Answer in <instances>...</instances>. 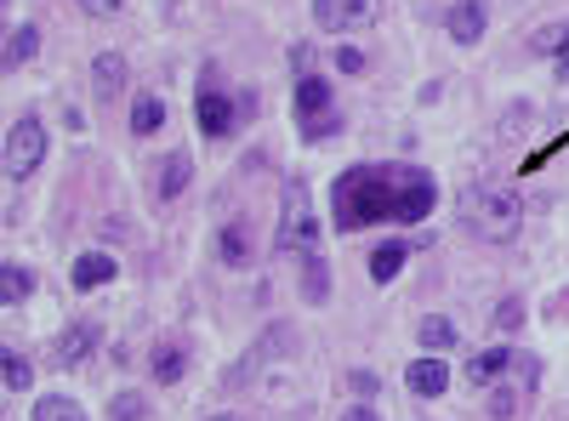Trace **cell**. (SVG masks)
<instances>
[{
	"label": "cell",
	"mask_w": 569,
	"mask_h": 421,
	"mask_svg": "<svg viewBox=\"0 0 569 421\" xmlns=\"http://www.w3.org/2000/svg\"><path fill=\"white\" fill-rule=\"evenodd\" d=\"M439 206V182L421 166H388V160H365L330 182V222L337 233H359L370 222H421Z\"/></svg>",
	"instance_id": "6da1fadb"
},
{
	"label": "cell",
	"mask_w": 569,
	"mask_h": 421,
	"mask_svg": "<svg viewBox=\"0 0 569 421\" xmlns=\"http://www.w3.org/2000/svg\"><path fill=\"white\" fill-rule=\"evenodd\" d=\"M552 58H558V74H569V40L558 46V52H552Z\"/></svg>",
	"instance_id": "4dcf8cb0"
},
{
	"label": "cell",
	"mask_w": 569,
	"mask_h": 421,
	"mask_svg": "<svg viewBox=\"0 0 569 421\" xmlns=\"http://www.w3.org/2000/svg\"><path fill=\"white\" fill-rule=\"evenodd\" d=\"M149 370H154V382H160V388H166V382H182V370H188V353H182L177 342H160V348H154V364H149Z\"/></svg>",
	"instance_id": "ac0fdd59"
},
{
	"label": "cell",
	"mask_w": 569,
	"mask_h": 421,
	"mask_svg": "<svg viewBox=\"0 0 569 421\" xmlns=\"http://www.w3.org/2000/svg\"><path fill=\"white\" fill-rule=\"evenodd\" d=\"M485 0H461V7H450L445 12V29H450V40L456 46H479V34H485Z\"/></svg>",
	"instance_id": "ba28073f"
},
{
	"label": "cell",
	"mask_w": 569,
	"mask_h": 421,
	"mask_svg": "<svg viewBox=\"0 0 569 421\" xmlns=\"http://www.w3.org/2000/svg\"><path fill=\"white\" fill-rule=\"evenodd\" d=\"M302 297H308L313 308L330 297V273H325V257H319V251H308V268H302Z\"/></svg>",
	"instance_id": "7402d4cb"
},
{
	"label": "cell",
	"mask_w": 569,
	"mask_h": 421,
	"mask_svg": "<svg viewBox=\"0 0 569 421\" xmlns=\"http://www.w3.org/2000/svg\"><path fill=\"white\" fill-rule=\"evenodd\" d=\"M297 126L308 143H330L342 131V114H337V98H330L325 74H302L297 80Z\"/></svg>",
	"instance_id": "3957f363"
},
{
	"label": "cell",
	"mask_w": 569,
	"mask_h": 421,
	"mask_svg": "<svg viewBox=\"0 0 569 421\" xmlns=\"http://www.w3.org/2000/svg\"><path fill=\"white\" fill-rule=\"evenodd\" d=\"M34 52H40V29H34V23H18V29H7V69H23V63H34Z\"/></svg>",
	"instance_id": "5bb4252c"
},
{
	"label": "cell",
	"mask_w": 569,
	"mask_h": 421,
	"mask_svg": "<svg viewBox=\"0 0 569 421\" xmlns=\"http://www.w3.org/2000/svg\"><path fill=\"white\" fill-rule=\"evenodd\" d=\"M507 364H512V348H485V353L467 359V382H472V388H496Z\"/></svg>",
	"instance_id": "7c38bea8"
},
{
	"label": "cell",
	"mask_w": 569,
	"mask_h": 421,
	"mask_svg": "<svg viewBox=\"0 0 569 421\" xmlns=\"http://www.w3.org/2000/svg\"><path fill=\"white\" fill-rule=\"evenodd\" d=\"M405 388H410L416 399H439V393L450 388V364H445L439 353H421V359H410V370H405Z\"/></svg>",
	"instance_id": "52a82bcc"
},
{
	"label": "cell",
	"mask_w": 569,
	"mask_h": 421,
	"mask_svg": "<svg viewBox=\"0 0 569 421\" xmlns=\"http://www.w3.org/2000/svg\"><path fill=\"white\" fill-rule=\"evenodd\" d=\"M211 421H240V415H211Z\"/></svg>",
	"instance_id": "1f68e13d"
},
{
	"label": "cell",
	"mask_w": 569,
	"mask_h": 421,
	"mask_svg": "<svg viewBox=\"0 0 569 421\" xmlns=\"http://www.w3.org/2000/svg\"><path fill=\"white\" fill-rule=\"evenodd\" d=\"M217 257H222L228 268H246V262H251V240H246L240 222H228V228L217 233Z\"/></svg>",
	"instance_id": "2e32d148"
},
{
	"label": "cell",
	"mask_w": 569,
	"mask_h": 421,
	"mask_svg": "<svg viewBox=\"0 0 569 421\" xmlns=\"http://www.w3.org/2000/svg\"><path fill=\"white\" fill-rule=\"evenodd\" d=\"M40 160H46V126H40L34 114L12 120V131H7V177L23 182Z\"/></svg>",
	"instance_id": "8992f818"
},
{
	"label": "cell",
	"mask_w": 569,
	"mask_h": 421,
	"mask_svg": "<svg viewBox=\"0 0 569 421\" xmlns=\"http://www.w3.org/2000/svg\"><path fill=\"white\" fill-rule=\"evenodd\" d=\"M337 69L342 74H359L365 69V52H359V46H337Z\"/></svg>",
	"instance_id": "4316f807"
},
{
	"label": "cell",
	"mask_w": 569,
	"mask_h": 421,
	"mask_svg": "<svg viewBox=\"0 0 569 421\" xmlns=\"http://www.w3.org/2000/svg\"><path fill=\"white\" fill-rule=\"evenodd\" d=\"M0 370H7V393H29V388H34V364H29L18 348L0 353Z\"/></svg>",
	"instance_id": "d6986e66"
},
{
	"label": "cell",
	"mask_w": 569,
	"mask_h": 421,
	"mask_svg": "<svg viewBox=\"0 0 569 421\" xmlns=\"http://www.w3.org/2000/svg\"><path fill=\"white\" fill-rule=\"evenodd\" d=\"M496 324H501V331H518V324H525V302L507 297V302L496 308Z\"/></svg>",
	"instance_id": "484cf974"
},
{
	"label": "cell",
	"mask_w": 569,
	"mask_h": 421,
	"mask_svg": "<svg viewBox=\"0 0 569 421\" xmlns=\"http://www.w3.org/2000/svg\"><path fill=\"white\" fill-rule=\"evenodd\" d=\"M342 421H376V410H370V404H353V410H348Z\"/></svg>",
	"instance_id": "f546056e"
},
{
	"label": "cell",
	"mask_w": 569,
	"mask_h": 421,
	"mask_svg": "<svg viewBox=\"0 0 569 421\" xmlns=\"http://www.w3.org/2000/svg\"><path fill=\"white\" fill-rule=\"evenodd\" d=\"M319 240V222H313V206H308V182L291 177L284 182V217H279V233H273V251H313Z\"/></svg>",
	"instance_id": "277c9868"
},
{
	"label": "cell",
	"mask_w": 569,
	"mask_h": 421,
	"mask_svg": "<svg viewBox=\"0 0 569 421\" xmlns=\"http://www.w3.org/2000/svg\"><path fill=\"white\" fill-rule=\"evenodd\" d=\"M166 171H160V182H154V194L160 200H177L182 189H188V177H194V160H188V154H171V160H160Z\"/></svg>",
	"instance_id": "9a60e30c"
},
{
	"label": "cell",
	"mask_w": 569,
	"mask_h": 421,
	"mask_svg": "<svg viewBox=\"0 0 569 421\" xmlns=\"http://www.w3.org/2000/svg\"><path fill=\"white\" fill-rule=\"evenodd\" d=\"M80 7H86V12H103V18H109V12H120V0H80Z\"/></svg>",
	"instance_id": "f1b7e54d"
},
{
	"label": "cell",
	"mask_w": 569,
	"mask_h": 421,
	"mask_svg": "<svg viewBox=\"0 0 569 421\" xmlns=\"http://www.w3.org/2000/svg\"><path fill=\"white\" fill-rule=\"evenodd\" d=\"M456 217H461V228L472 233V240H485V245H512L518 240V228H525V206H518V194L512 189H467L461 200H456Z\"/></svg>",
	"instance_id": "7a4b0ae2"
},
{
	"label": "cell",
	"mask_w": 569,
	"mask_h": 421,
	"mask_svg": "<svg viewBox=\"0 0 569 421\" xmlns=\"http://www.w3.org/2000/svg\"><path fill=\"white\" fill-rule=\"evenodd\" d=\"M160 126H166V103H160V98H137V103H131V131H137V137H154Z\"/></svg>",
	"instance_id": "ffe728a7"
},
{
	"label": "cell",
	"mask_w": 569,
	"mask_h": 421,
	"mask_svg": "<svg viewBox=\"0 0 569 421\" xmlns=\"http://www.w3.org/2000/svg\"><path fill=\"white\" fill-rule=\"evenodd\" d=\"M370 12V0H313V23L319 29H353Z\"/></svg>",
	"instance_id": "30bf717a"
},
{
	"label": "cell",
	"mask_w": 569,
	"mask_h": 421,
	"mask_svg": "<svg viewBox=\"0 0 569 421\" xmlns=\"http://www.w3.org/2000/svg\"><path fill=\"white\" fill-rule=\"evenodd\" d=\"M120 74H126V58H120V52H103L98 63H91V80H98V98H114V91H120Z\"/></svg>",
	"instance_id": "44dd1931"
},
{
	"label": "cell",
	"mask_w": 569,
	"mask_h": 421,
	"mask_svg": "<svg viewBox=\"0 0 569 421\" xmlns=\"http://www.w3.org/2000/svg\"><path fill=\"white\" fill-rule=\"evenodd\" d=\"M91 348H98V324H91V319H80V324H69V331L58 337V353H52V359L69 370V364H80Z\"/></svg>",
	"instance_id": "8fae6325"
},
{
	"label": "cell",
	"mask_w": 569,
	"mask_h": 421,
	"mask_svg": "<svg viewBox=\"0 0 569 421\" xmlns=\"http://www.w3.org/2000/svg\"><path fill=\"white\" fill-rule=\"evenodd\" d=\"M34 421H86V410L74 399L52 393V399H34Z\"/></svg>",
	"instance_id": "cb8c5ba5"
},
{
	"label": "cell",
	"mask_w": 569,
	"mask_h": 421,
	"mask_svg": "<svg viewBox=\"0 0 569 421\" xmlns=\"http://www.w3.org/2000/svg\"><path fill=\"white\" fill-rule=\"evenodd\" d=\"M405 262H410V251H405V245H382V251H370V279H376V285H388V279H393Z\"/></svg>",
	"instance_id": "603a6c76"
},
{
	"label": "cell",
	"mask_w": 569,
	"mask_h": 421,
	"mask_svg": "<svg viewBox=\"0 0 569 421\" xmlns=\"http://www.w3.org/2000/svg\"><path fill=\"white\" fill-rule=\"evenodd\" d=\"M109 415H114V421H142V399H131V393H126V399H114V410H109Z\"/></svg>",
	"instance_id": "83f0119b"
},
{
	"label": "cell",
	"mask_w": 569,
	"mask_h": 421,
	"mask_svg": "<svg viewBox=\"0 0 569 421\" xmlns=\"http://www.w3.org/2000/svg\"><path fill=\"white\" fill-rule=\"evenodd\" d=\"M416 342H421L427 353H439V359H445V353L456 348V319H445V313H427V319L416 324Z\"/></svg>",
	"instance_id": "4fadbf2b"
},
{
	"label": "cell",
	"mask_w": 569,
	"mask_h": 421,
	"mask_svg": "<svg viewBox=\"0 0 569 421\" xmlns=\"http://www.w3.org/2000/svg\"><path fill=\"white\" fill-rule=\"evenodd\" d=\"M518 399H525V388L496 382V388H490V415H496V421H512V415H518Z\"/></svg>",
	"instance_id": "d4e9b609"
},
{
	"label": "cell",
	"mask_w": 569,
	"mask_h": 421,
	"mask_svg": "<svg viewBox=\"0 0 569 421\" xmlns=\"http://www.w3.org/2000/svg\"><path fill=\"white\" fill-rule=\"evenodd\" d=\"M114 273H120V262H114L109 251H86V257L74 262L69 279H74V291H98V285H109Z\"/></svg>",
	"instance_id": "9c48e42d"
},
{
	"label": "cell",
	"mask_w": 569,
	"mask_h": 421,
	"mask_svg": "<svg viewBox=\"0 0 569 421\" xmlns=\"http://www.w3.org/2000/svg\"><path fill=\"white\" fill-rule=\"evenodd\" d=\"M194 114H200V131L211 137V143H222V137H233L240 131V109H233V98L222 91V80H217V69H200V91H194Z\"/></svg>",
	"instance_id": "5b68a950"
},
{
	"label": "cell",
	"mask_w": 569,
	"mask_h": 421,
	"mask_svg": "<svg viewBox=\"0 0 569 421\" xmlns=\"http://www.w3.org/2000/svg\"><path fill=\"white\" fill-rule=\"evenodd\" d=\"M29 291H34V273H29V268H18V262L0 268V302H7V308L29 302Z\"/></svg>",
	"instance_id": "e0dca14e"
}]
</instances>
